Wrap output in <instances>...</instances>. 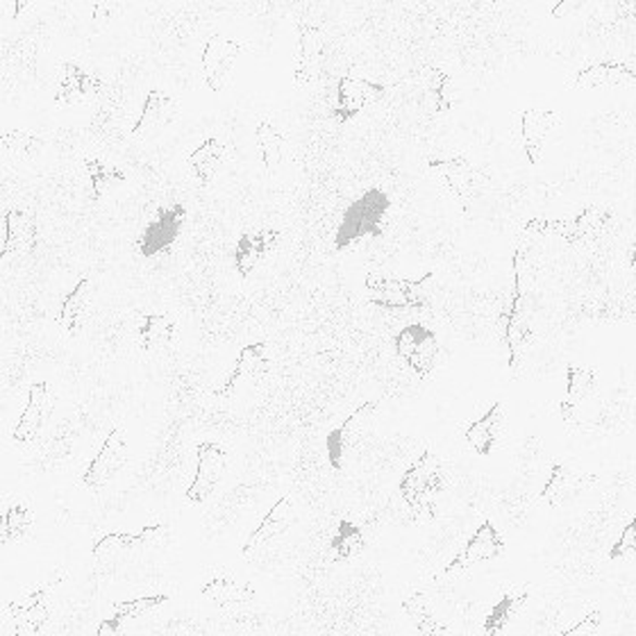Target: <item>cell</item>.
<instances>
[{
    "instance_id": "42",
    "label": "cell",
    "mask_w": 636,
    "mask_h": 636,
    "mask_svg": "<svg viewBox=\"0 0 636 636\" xmlns=\"http://www.w3.org/2000/svg\"><path fill=\"white\" fill-rule=\"evenodd\" d=\"M3 150L10 152L16 160H35L46 146V139L35 133H23V130H10L3 135Z\"/></svg>"
},
{
    "instance_id": "1",
    "label": "cell",
    "mask_w": 636,
    "mask_h": 636,
    "mask_svg": "<svg viewBox=\"0 0 636 636\" xmlns=\"http://www.w3.org/2000/svg\"><path fill=\"white\" fill-rule=\"evenodd\" d=\"M529 269L525 262V248L519 246L512 260V291L500 310L502 344L507 348V364L514 369L523 348L532 341V291H529Z\"/></svg>"
},
{
    "instance_id": "11",
    "label": "cell",
    "mask_w": 636,
    "mask_h": 636,
    "mask_svg": "<svg viewBox=\"0 0 636 636\" xmlns=\"http://www.w3.org/2000/svg\"><path fill=\"white\" fill-rule=\"evenodd\" d=\"M227 460H230V454L221 444L202 441L196 446V473L185 494L189 504H202L212 498L221 477L227 471Z\"/></svg>"
},
{
    "instance_id": "38",
    "label": "cell",
    "mask_w": 636,
    "mask_h": 636,
    "mask_svg": "<svg viewBox=\"0 0 636 636\" xmlns=\"http://www.w3.org/2000/svg\"><path fill=\"white\" fill-rule=\"evenodd\" d=\"M402 612L414 623V627L425 636H444L450 634V627L441 623L432 612L429 600L423 591H414L410 598L402 600Z\"/></svg>"
},
{
    "instance_id": "27",
    "label": "cell",
    "mask_w": 636,
    "mask_h": 636,
    "mask_svg": "<svg viewBox=\"0 0 636 636\" xmlns=\"http://www.w3.org/2000/svg\"><path fill=\"white\" fill-rule=\"evenodd\" d=\"M254 587L250 582H244L235 577L233 573H216L202 584V598L212 602L219 609H233V607H246L254 600Z\"/></svg>"
},
{
    "instance_id": "30",
    "label": "cell",
    "mask_w": 636,
    "mask_h": 636,
    "mask_svg": "<svg viewBox=\"0 0 636 636\" xmlns=\"http://www.w3.org/2000/svg\"><path fill=\"white\" fill-rule=\"evenodd\" d=\"M598 387V373L594 369L584 366H569L566 369V394L559 402V412L569 425H577L579 404L587 402Z\"/></svg>"
},
{
    "instance_id": "6",
    "label": "cell",
    "mask_w": 636,
    "mask_h": 636,
    "mask_svg": "<svg viewBox=\"0 0 636 636\" xmlns=\"http://www.w3.org/2000/svg\"><path fill=\"white\" fill-rule=\"evenodd\" d=\"M394 350L407 369H410L416 377L425 379L437 366L439 339L435 335V329H429L427 325L410 323L396 335Z\"/></svg>"
},
{
    "instance_id": "37",
    "label": "cell",
    "mask_w": 636,
    "mask_h": 636,
    "mask_svg": "<svg viewBox=\"0 0 636 636\" xmlns=\"http://www.w3.org/2000/svg\"><path fill=\"white\" fill-rule=\"evenodd\" d=\"M35 523V512L28 502L14 500L5 507L3 519H0V544L10 546L28 537Z\"/></svg>"
},
{
    "instance_id": "20",
    "label": "cell",
    "mask_w": 636,
    "mask_h": 636,
    "mask_svg": "<svg viewBox=\"0 0 636 636\" xmlns=\"http://www.w3.org/2000/svg\"><path fill=\"white\" fill-rule=\"evenodd\" d=\"M271 371V354H269V344L264 341H254L248 344L239 350L237 360L233 369L227 371L223 387L216 391L219 398H230L235 389L239 387V382L244 379H260Z\"/></svg>"
},
{
    "instance_id": "9",
    "label": "cell",
    "mask_w": 636,
    "mask_h": 636,
    "mask_svg": "<svg viewBox=\"0 0 636 636\" xmlns=\"http://www.w3.org/2000/svg\"><path fill=\"white\" fill-rule=\"evenodd\" d=\"M507 546L502 532L487 519L482 521V525L471 534L464 548L457 552L450 562L444 566V575H457V573H466L469 569L477 564H487L494 562V559L504 557Z\"/></svg>"
},
{
    "instance_id": "19",
    "label": "cell",
    "mask_w": 636,
    "mask_h": 636,
    "mask_svg": "<svg viewBox=\"0 0 636 636\" xmlns=\"http://www.w3.org/2000/svg\"><path fill=\"white\" fill-rule=\"evenodd\" d=\"M283 241V233L277 227H260V230L244 233L235 246V269L241 277L254 273L269 254Z\"/></svg>"
},
{
    "instance_id": "43",
    "label": "cell",
    "mask_w": 636,
    "mask_h": 636,
    "mask_svg": "<svg viewBox=\"0 0 636 636\" xmlns=\"http://www.w3.org/2000/svg\"><path fill=\"white\" fill-rule=\"evenodd\" d=\"M634 550H636V523L629 521L623 527L621 537L612 544V548H609L607 557L612 559V562H619V559H625L627 554H634Z\"/></svg>"
},
{
    "instance_id": "7",
    "label": "cell",
    "mask_w": 636,
    "mask_h": 636,
    "mask_svg": "<svg viewBox=\"0 0 636 636\" xmlns=\"http://www.w3.org/2000/svg\"><path fill=\"white\" fill-rule=\"evenodd\" d=\"M187 219L189 214L183 202H173V205L158 210V214L144 225L137 239V250L141 258L152 260L160 258V254H166L177 244V239L183 237Z\"/></svg>"
},
{
    "instance_id": "35",
    "label": "cell",
    "mask_w": 636,
    "mask_h": 636,
    "mask_svg": "<svg viewBox=\"0 0 636 636\" xmlns=\"http://www.w3.org/2000/svg\"><path fill=\"white\" fill-rule=\"evenodd\" d=\"M177 337V321L171 314H144L137 325V341L144 352L169 348Z\"/></svg>"
},
{
    "instance_id": "2",
    "label": "cell",
    "mask_w": 636,
    "mask_h": 636,
    "mask_svg": "<svg viewBox=\"0 0 636 636\" xmlns=\"http://www.w3.org/2000/svg\"><path fill=\"white\" fill-rule=\"evenodd\" d=\"M391 212V198L385 189H366L344 210L335 233V248L348 250L364 239H377L385 235Z\"/></svg>"
},
{
    "instance_id": "36",
    "label": "cell",
    "mask_w": 636,
    "mask_h": 636,
    "mask_svg": "<svg viewBox=\"0 0 636 636\" xmlns=\"http://www.w3.org/2000/svg\"><path fill=\"white\" fill-rule=\"evenodd\" d=\"M254 141H258V152L264 169L269 173H275L285 162V150H287V139L285 133L271 121L262 119L254 127Z\"/></svg>"
},
{
    "instance_id": "45",
    "label": "cell",
    "mask_w": 636,
    "mask_h": 636,
    "mask_svg": "<svg viewBox=\"0 0 636 636\" xmlns=\"http://www.w3.org/2000/svg\"><path fill=\"white\" fill-rule=\"evenodd\" d=\"M582 8H584L582 0H562V3H557V5L552 8V16H554V18H566V16L579 12Z\"/></svg>"
},
{
    "instance_id": "17",
    "label": "cell",
    "mask_w": 636,
    "mask_h": 636,
    "mask_svg": "<svg viewBox=\"0 0 636 636\" xmlns=\"http://www.w3.org/2000/svg\"><path fill=\"white\" fill-rule=\"evenodd\" d=\"M50 619V587L25 591L5 607V623L12 634H37Z\"/></svg>"
},
{
    "instance_id": "31",
    "label": "cell",
    "mask_w": 636,
    "mask_h": 636,
    "mask_svg": "<svg viewBox=\"0 0 636 636\" xmlns=\"http://www.w3.org/2000/svg\"><path fill=\"white\" fill-rule=\"evenodd\" d=\"M166 602H169V596H164V594H150V596H139L135 600L116 602L112 607V616L105 619V621H100L96 634L98 636L119 634V632H123V627L127 623H133V621L141 619V616H148L152 612H158V609L162 604H166Z\"/></svg>"
},
{
    "instance_id": "28",
    "label": "cell",
    "mask_w": 636,
    "mask_h": 636,
    "mask_svg": "<svg viewBox=\"0 0 636 636\" xmlns=\"http://www.w3.org/2000/svg\"><path fill=\"white\" fill-rule=\"evenodd\" d=\"M504 427V404L500 400L491 402L489 410L479 419L471 421L464 427V439L471 446L473 452L479 457H491L494 448L498 446V439L502 437Z\"/></svg>"
},
{
    "instance_id": "4",
    "label": "cell",
    "mask_w": 636,
    "mask_h": 636,
    "mask_svg": "<svg viewBox=\"0 0 636 636\" xmlns=\"http://www.w3.org/2000/svg\"><path fill=\"white\" fill-rule=\"evenodd\" d=\"M432 277H435V273H425L419 279L369 273L364 285L371 294V304H375V308L391 312L427 310L429 308L427 287L432 283Z\"/></svg>"
},
{
    "instance_id": "33",
    "label": "cell",
    "mask_w": 636,
    "mask_h": 636,
    "mask_svg": "<svg viewBox=\"0 0 636 636\" xmlns=\"http://www.w3.org/2000/svg\"><path fill=\"white\" fill-rule=\"evenodd\" d=\"M529 596H532L529 584H525V587L507 589L502 594V598L489 609L485 623H482V632H485L487 636H496V634L504 632L509 625L514 623L516 616L523 614V609H525Z\"/></svg>"
},
{
    "instance_id": "40",
    "label": "cell",
    "mask_w": 636,
    "mask_h": 636,
    "mask_svg": "<svg viewBox=\"0 0 636 636\" xmlns=\"http://www.w3.org/2000/svg\"><path fill=\"white\" fill-rule=\"evenodd\" d=\"M425 89L439 114H448L457 103V87L450 75L439 66H425Z\"/></svg>"
},
{
    "instance_id": "8",
    "label": "cell",
    "mask_w": 636,
    "mask_h": 636,
    "mask_svg": "<svg viewBox=\"0 0 636 636\" xmlns=\"http://www.w3.org/2000/svg\"><path fill=\"white\" fill-rule=\"evenodd\" d=\"M375 412H377V402L366 400L358 407V410H352L335 429H329V435L325 437V450H327V462L335 471L344 469L348 452L366 437V432L371 429V423L375 419Z\"/></svg>"
},
{
    "instance_id": "5",
    "label": "cell",
    "mask_w": 636,
    "mask_h": 636,
    "mask_svg": "<svg viewBox=\"0 0 636 636\" xmlns=\"http://www.w3.org/2000/svg\"><path fill=\"white\" fill-rule=\"evenodd\" d=\"M614 221V212L607 208H584L579 214L573 219H532L525 223L527 233H537V235H552L564 239L571 246L577 244H589L602 237L609 225Z\"/></svg>"
},
{
    "instance_id": "3",
    "label": "cell",
    "mask_w": 636,
    "mask_h": 636,
    "mask_svg": "<svg viewBox=\"0 0 636 636\" xmlns=\"http://www.w3.org/2000/svg\"><path fill=\"white\" fill-rule=\"evenodd\" d=\"M448 487V479L444 475L441 462L437 454L429 448H425L416 460L407 466L398 482V491L404 504L412 509V514L419 516L423 512L432 514V504H435L437 496Z\"/></svg>"
},
{
    "instance_id": "13",
    "label": "cell",
    "mask_w": 636,
    "mask_h": 636,
    "mask_svg": "<svg viewBox=\"0 0 636 636\" xmlns=\"http://www.w3.org/2000/svg\"><path fill=\"white\" fill-rule=\"evenodd\" d=\"M127 462V439L123 427H112L103 444L96 450L93 460L87 464L83 473V487L98 491L108 487L114 479V475L125 466Z\"/></svg>"
},
{
    "instance_id": "29",
    "label": "cell",
    "mask_w": 636,
    "mask_h": 636,
    "mask_svg": "<svg viewBox=\"0 0 636 636\" xmlns=\"http://www.w3.org/2000/svg\"><path fill=\"white\" fill-rule=\"evenodd\" d=\"M37 244V225L30 214L23 210L8 208L3 212V241H0V254L8 258V254H23L33 252Z\"/></svg>"
},
{
    "instance_id": "39",
    "label": "cell",
    "mask_w": 636,
    "mask_h": 636,
    "mask_svg": "<svg viewBox=\"0 0 636 636\" xmlns=\"http://www.w3.org/2000/svg\"><path fill=\"white\" fill-rule=\"evenodd\" d=\"M366 548V537L362 527L350 521V519H339L333 541H329V550H333L337 562H350V559L360 557Z\"/></svg>"
},
{
    "instance_id": "10",
    "label": "cell",
    "mask_w": 636,
    "mask_h": 636,
    "mask_svg": "<svg viewBox=\"0 0 636 636\" xmlns=\"http://www.w3.org/2000/svg\"><path fill=\"white\" fill-rule=\"evenodd\" d=\"M427 169L435 173L444 187L462 202V205H469L473 202L482 189H485V175H482L473 162L466 155H450V158H435L427 162Z\"/></svg>"
},
{
    "instance_id": "14",
    "label": "cell",
    "mask_w": 636,
    "mask_h": 636,
    "mask_svg": "<svg viewBox=\"0 0 636 636\" xmlns=\"http://www.w3.org/2000/svg\"><path fill=\"white\" fill-rule=\"evenodd\" d=\"M55 407V394L50 389L48 382H33L28 387V402H25L23 412L12 429V441L18 446H28L39 439L41 429L50 421Z\"/></svg>"
},
{
    "instance_id": "18",
    "label": "cell",
    "mask_w": 636,
    "mask_h": 636,
    "mask_svg": "<svg viewBox=\"0 0 636 636\" xmlns=\"http://www.w3.org/2000/svg\"><path fill=\"white\" fill-rule=\"evenodd\" d=\"M100 91H103V83H100V78H96V75L89 73L83 64L73 60L62 62L55 89V103L60 108L91 103L93 98L100 96Z\"/></svg>"
},
{
    "instance_id": "22",
    "label": "cell",
    "mask_w": 636,
    "mask_h": 636,
    "mask_svg": "<svg viewBox=\"0 0 636 636\" xmlns=\"http://www.w3.org/2000/svg\"><path fill=\"white\" fill-rule=\"evenodd\" d=\"M175 116H177V100L162 89H150L146 93L141 114L133 127V137L144 139V137L160 135L175 121Z\"/></svg>"
},
{
    "instance_id": "26",
    "label": "cell",
    "mask_w": 636,
    "mask_h": 636,
    "mask_svg": "<svg viewBox=\"0 0 636 636\" xmlns=\"http://www.w3.org/2000/svg\"><path fill=\"white\" fill-rule=\"evenodd\" d=\"M162 534H164L162 523H148V525H144L139 529H130V532H110L93 544L91 554L93 557H108V554H121V552H139V550L148 548L150 544L160 541Z\"/></svg>"
},
{
    "instance_id": "25",
    "label": "cell",
    "mask_w": 636,
    "mask_h": 636,
    "mask_svg": "<svg viewBox=\"0 0 636 636\" xmlns=\"http://www.w3.org/2000/svg\"><path fill=\"white\" fill-rule=\"evenodd\" d=\"M323 60V33L316 25L302 23L298 30L296 58H294V83L310 85L321 68Z\"/></svg>"
},
{
    "instance_id": "23",
    "label": "cell",
    "mask_w": 636,
    "mask_h": 636,
    "mask_svg": "<svg viewBox=\"0 0 636 636\" xmlns=\"http://www.w3.org/2000/svg\"><path fill=\"white\" fill-rule=\"evenodd\" d=\"M636 78V71L627 62H591L582 66L569 80V89H600L627 87Z\"/></svg>"
},
{
    "instance_id": "44",
    "label": "cell",
    "mask_w": 636,
    "mask_h": 636,
    "mask_svg": "<svg viewBox=\"0 0 636 636\" xmlns=\"http://www.w3.org/2000/svg\"><path fill=\"white\" fill-rule=\"evenodd\" d=\"M600 625H602V612L594 607L577 623H571L559 634L562 636H589V634H596L600 629Z\"/></svg>"
},
{
    "instance_id": "15",
    "label": "cell",
    "mask_w": 636,
    "mask_h": 636,
    "mask_svg": "<svg viewBox=\"0 0 636 636\" xmlns=\"http://www.w3.org/2000/svg\"><path fill=\"white\" fill-rule=\"evenodd\" d=\"M387 91H389L387 85H382V83L366 80V78H354V75H344V78L337 83L333 116L339 123H348L352 119H358L369 105L385 98Z\"/></svg>"
},
{
    "instance_id": "24",
    "label": "cell",
    "mask_w": 636,
    "mask_h": 636,
    "mask_svg": "<svg viewBox=\"0 0 636 636\" xmlns=\"http://www.w3.org/2000/svg\"><path fill=\"white\" fill-rule=\"evenodd\" d=\"M554 125H559V114L550 110H539V108H529L519 114V130L523 139V148L527 162L532 166H537L544 155V144L548 133Z\"/></svg>"
},
{
    "instance_id": "32",
    "label": "cell",
    "mask_w": 636,
    "mask_h": 636,
    "mask_svg": "<svg viewBox=\"0 0 636 636\" xmlns=\"http://www.w3.org/2000/svg\"><path fill=\"white\" fill-rule=\"evenodd\" d=\"M91 294H93L91 279L80 277L78 283H75V287L62 298L58 323L71 337H78L83 333L89 308H91Z\"/></svg>"
},
{
    "instance_id": "41",
    "label": "cell",
    "mask_w": 636,
    "mask_h": 636,
    "mask_svg": "<svg viewBox=\"0 0 636 636\" xmlns=\"http://www.w3.org/2000/svg\"><path fill=\"white\" fill-rule=\"evenodd\" d=\"M85 171H87V177H89V185H91V196L93 200L103 198L110 189L123 185L127 180V175L108 164L105 160H98V158H87L85 160Z\"/></svg>"
},
{
    "instance_id": "21",
    "label": "cell",
    "mask_w": 636,
    "mask_h": 636,
    "mask_svg": "<svg viewBox=\"0 0 636 636\" xmlns=\"http://www.w3.org/2000/svg\"><path fill=\"white\" fill-rule=\"evenodd\" d=\"M294 519H296L294 500H291L289 496L279 498V500L269 509V512L262 516V521L248 532V537H246V541H244L241 552H244V554H250V552H254L258 548L266 546L269 541H273L275 537H279V534H285V532L291 527Z\"/></svg>"
},
{
    "instance_id": "34",
    "label": "cell",
    "mask_w": 636,
    "mask_h": 636,
    "mask_svg": "<svg viewBox=\"0 0 636 636\" xmlns=\"http://www.w3.org/2000/svg\"><path fill=\"white\" fill-rule=\"evenodd\" d=\"M225 158H227L225 144L219 137H208L189 152L187 164H189L191 175L200 185H210L216 177L221 164L225 162Z\"/></svg>"
},
{
    "instance_id": "16",
    "label": "cell",
    "mask_w": 636,
    "mask_h": 636,
    "mask_svg": "<svg viewBox=\"0 0 636 636\" xmlns=\"http://www.w3.org/2000/svg\"><path fill=\"white\" fill-rule=\"evenodd\" d=\"M244 53V43L223 37V35H212L205 46H202V73H205V83L210 91L221 93L227 87V80H230L233 68Z\"/></svg>"
},
{
    "instance_id": "12",
    "label": "cell",
    "mask_w": 636,
    "mask_h": 636,
    "mask_svg": "<svg viewBox=\"0 0 636 636\" xmlns=\"http://www.w3.org/2000/svg\"><path fill=\"white\" fill-rule=\"evenodd\" d=\"M598 482V477L589 471H584L577 464L571 462H552L550 475L541 489V500L552 507H566L571 502H577L584 494H587Z\"/></svg>"
}]
</instances>
